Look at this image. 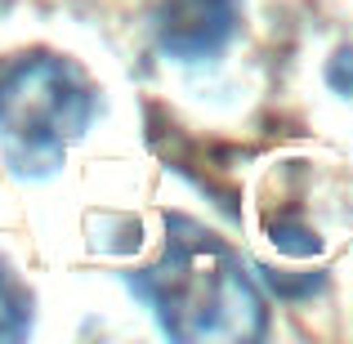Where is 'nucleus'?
<instances>
[{
	"mask_svg": "<svg viewBox=\"0 0 353 344\" xmlns=\"http://www.w3.org/2000/svg\"><path fill=\"white\" fill-rule=\"evenodd\" d=\"M174 340H255L264 336V300L241 273V259L210 228L183 215L165 219V250L130 277Z\"/></svg>",
	"mask_w": 353,
	"mask_h": 344,
	"instance_id": "obj_1",
	"label": "nucleus"
},
{
	"mask_svg": "<svg viewBox=\"0 0 353 344\" xmlns=\"http://www.w3.org/2000/svg\"><path fill=\"white\" fill-rule=\"evenodd\" d=\"M94 90L68 59L32 54L0 72V148L18 174H45L94 121Z\"/></svg>",
	"mask_w": 353,
	"mask_h": 344,
	"instance_id": "obj_2",
	"label": "nucleus"
},
{
	"mask_svg": "<svg viewBox=\"0 0 353 344\" xmlns=\"http://www.w3.org/2000/svg\"><path fill=\"white\" fill-rule=\"evenodd\" d=\"M237 27L233 0H161L157 45L174 59H210L228 45Z\"/></svg>",
	"mask_w": 353,
	"mask_h": 344,
	"instance_id": "obj_3",
	"label": "nucleus"
},
{
	"mask_svg": "<svg viewBox=\"0 0 353 344\" xmlns=\"http://www.w3.org/2000/svg\"><path fill=\"white\" fill-rule=\"evenodd\" d=\"M32 327V300L23 295V286L5 273L0 264V340H18Z\"/></svg>",
	"mask_w": 353,
	"mask_h": 344,
	"instance_id": "obj_4",
	"label": "nucleus"
},
{
	"mask_svg": "<svg viewBox=\"0 0 353 344\" xmlns=\"http://www.w3.org/2000/svg\"><path fill=\"white\" fill-rule=\"evenodd\" d=\"M273 241L291 255H313L318 250V237H313L304 224H273Z\"/></svg>",
	"mask_w": 353,
	"mask_h": 344,
	"instance_id": "obj_5",
	"label": "nucleus"
},
{
	"mask_svg": "<svg viewBox=\"0 0 353 344\" xmlns=\"http://www.w3.org/2000/svg\"><path fill=\"white\" fill-rule=\"evenodd\" d=\"M327 77H331V85H336L340 94H353V50H340L336 59H331Z\"/></svg>",
	"mask_w": 353,
	"mask_h": 344,
	"instance_id": "obj_6",
	"label": "nucleus"
}]
</instances>
